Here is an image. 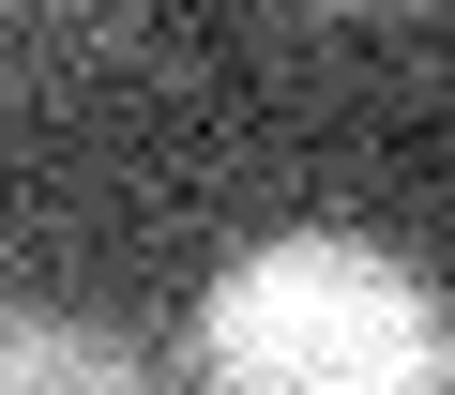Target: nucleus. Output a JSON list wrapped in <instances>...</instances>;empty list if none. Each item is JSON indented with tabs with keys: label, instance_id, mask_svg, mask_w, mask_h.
Returning <instances> with one entry per match:
<instances>
[{
	"label": "nucleus",
	"instance_id": "obj_1",
	"mask_svg": "<svg viewBox=\"0 0 455 395\" xmlns=\"http://www.w3.org/2000/svg\"><path fill=\"white\" fill-rule=\"evenodd\" d=\"M197 380L212 395H455V319L395 244L274 229L212 274Z\"/></svg>",
	"mask_w": 455,
	"mask_h": 395
},
{
	"label": "nucleus",
	"instance_id": "obj_2",
	"mask_svg": "<svg viewBox=\"0 0 455 395\" xmlns=\"http://www.w3.org/2000/svg\"><path fill=\"white\" fill-rule=\"evenodd\" d=\"M0 395H137V380H122V350L61 335V319H31V304H0Z\"/></svg>",
	"mask_w": 455,
	"mask_h": 395
}]
</instances>
